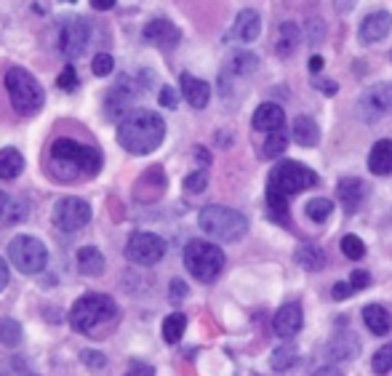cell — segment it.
Wrapping results in <instances>:
<instances>
[{
    "mask_svg": "<svg viewBox=\"0 0 392 376\" xmlns=\"http://www.w3.org/2000/svg\"><path fill=\"white\" fill-rule=\"evenodd\" d=\"M89 43H91V24L86 19L70 16V19H64L59 24V51L67 59L83 56V51L89 49Z\"/></svg>",
    "mask_w": 392,
    "mask_h": 376,
    "instance_id": "11",
    "label": "cell"
},
{
    "mask_svg": "<svg viewBox=\"0 0 392 376\" xmlns=\"http://www.w3.org/2000/svg\"><path fill=\"white\" fill-rule=\"evenodd\" d=\"M166 139V121L152 110H129L118 123V144L131 155H150Z\"/></svg>",
    "mask_w": 392,
    "mask_h": 376,
    "instance_id": "2",
    "label": "cell"
},
{
    "mask_svg": "<svg viewBox=\"0 0 392 376\" xmlns=\"http://www.w3.org/2000/svg\"><path fill=\"white\" fill-rule=\"evenodd\" d=\"M315 184H318V173L312 171V168H307V166H302V163L296 161H281L270 171L267 187H275V190H281L286 195H296L315 187Z\"/></svg>",
    "mask_w": 392,
    "mask_h": 376,
    "instance_id": "8",
    "label": "cell"
},
{
    "mask_svg": "<svg viewBox=\"0 0 392 376\" xmlns=\"http://www.w3.org/2000/svg\"><path fill=\"white\" fill-rule=\"evenodd\" d=\"M304 211H307V216H310L312 222H326L333 211V200H328V198H312Z\"/></svg>",
    "mask_w": 392,
    "mask_h": 376,
    "instance_id": "36",
    "label": "cell"
},
{
    "mask_svg": "<svg viewBox=\"0 0 392 376\" xmlns=\"http://www.w3.org/2000/svg\"><path fill=\"white\" fill-rule=\"evenodd\" d=\"M342 254L347 256V259H352V262H358V259L366 256V245H363V240L358 238V235H344L342 238Z\"/></svg>",
    "mask_w": 392,
    "mask_h": 376,
    "instance_id": "37",
    "label": "cell"
},
{
    "mask_svg": "<svg viewBox=\"0 0 392 376\" xmlns=\"http://www.w3.org/2000/svg\"><path fill=\"white\" fill-rule=\"evenodd\" d=\"M296 360H299V355H296V347L293 345H283L278 347L275 352H272V371H278V374H283V371H288V368L296 366Z\"/></svg>",
    "mask_w": 392,
    "mask_h": 376,
    "instance_id": "31",
    "label": "cell"
},
{
    "mask_svg": "<svg viewBox=\"0 0 392 376\" xmlns=\"http://www.w3.org/2000/svg\"><path fill=\"white\" fill-rule=\"evenodd\" d=\"M392 112V83H373L371 88H366L358 99V115L366 123L382 121L384 115Z\"/></svg>",
    "mask_w": 392,
    "mask_h": 376,
    "instance_id": "10",
    "label": "cell"
},
{
    "mask_svg": "<svg viewBox=\"0 0 392 376\" xmlns=\"http://www.w3.org/2000/svg\"><path fill=\"white\" fill-rule=\"evenodd\" d=\"M81 360H83V363H86L89 368H101V366H107V357L101 355V352H91V350L81 352Z\"/></svg>",
    "mask_w": 392,
    "mask_h": 376,
    "instance_id": "44",
    "label": "cell"
},
{
    "mask_svg": "<svg viewBox=\"0 0 392 376\" xmlns=\"http://www.w3.org/2000/svg\"><path fill=\"white\" fill-rule=\"evenodd\" d=\"M293 262L307 270V273H318L326 267V251H323L318 243H299L296 245V251H293Z\"/></svg>",
    "mask_w": 392,
    "mask_h": 376,
    "instance_id": "23",
    "label": "cell"
},
{
    "mask_svg": "<svg viewBox=\"0 0 392 376\" xmlns=\"http://www.w3.org/2000/svg\"><path fill=\"white\" fill-rule=\"evenodd\" d=\"M251 123H253V128H256V131H264V133L278 131V128H283V126H286V112H283L281 104L264 102V104H259V107H256Z\"/></svg>",
    "mask_w": 392,
    "mask_h": 376,
    "instance_id": "18",
    "label": "cell"
},
{
    "mask_svg": "<svg viewBox=\"0 0 392 376\" xmlns=\"http://www.w3.org/2000/svg\"><path fill=\"white\" fill-rule=\"evenodd\" d=\"M78 273L86 275V278H96V275L104 273V254H101L96 245H86L78 251Z\"/></svg>",
    "mask_w": 392,
    "mask_h": 376,
    "instance_id": "26",
    "label": "cell"
},
{
    "mask_svg": "<svg viewBox=\"0 0 392 376\" xmlns=\"http://www.w3.org/2000/svg\"><path fill=\"white\" fill-rule=\"evenodd\" d=\"M187 296V285L181 283V280H174L171 283V299L174 302H179V299H184Z\"/></svg>",
    "mask_w": 392,
    "mask_h": 376,
    "instance_id": "48",
    "label": "cell"
},
{
    "mask_svg": "<svg viewBox=\"0 0 392 376\" xmlns=\"http://www.w3.org/2000/svg\"><path fill=\"white\" fill-rule=\"evenodd\" d=\"M67 3H75V0H67Z\"/></svg>",
    "mask_w": 392,
    "mask_h": 376,
    "instance_id": "55",
    "label": "cell"
},
{
    "mask_svg": "<svg viewBox=\"0 0 392 376\" xmlns=\"http://www.w3.org/2000/svg\"><path fill=\"white\" fill-rule=\"evenodd\" d=\"M9 259L19 273L38 275L49 265V251H46V245H43L38 238H32V235H16L9 243Z\"/></svg>",
    "mask_w": 392,
    "mask_h": 376,
    "instance_id": "7",
    "label": "cell"
},
{
    "mask_svg": "<svg viewBox=\"0 0 392 376\" xmlns=\"http://www.w3.org/2000/svg\"><path fill=\"white\" fill-rule=\"evenodd\" d=\"M21 342V325L14 317H3L0 320V345L16 347Z\"/></svg>",
    "mask_w": 392,
    "mask_h": 376,
    "instance_id": "35",
    "label": "cell"
},
{
    "mask_svg": "<svg viewBox=\"0 0 392 376\" xmlns=\"http://www.w3.org/2000/svg\"><path fill=\"white\" fill-rule=\"evenodd\" d=\"M312 374H318V376H321V374L339 376V374H342V371H339V368H336V366H323V368H318V371H312Z\"/></svg>",
    "mask_w": 392,
    "mask_h": 376,
    "instance_id": "52",
    "label": "cell"
},
{
    "mask_svg": "<svg viewBox=\"0 0 392 376\" xmlns=\"http://www.w3.org/2000/svg\"><path fill=\"white\" fill-rule=\"evenodd\" d=\"M91 6L96 11H110L115 9V0H91Z\"/></svg>",
    "mask_w": 392,
    "mask_h": 376,
    "instance_id": "50",
    "label": "cell"
},
{
    "mask_svg": "<svg viewBox=\"0 0 392 376\" xmlns=\"http://www.w3.org/2000/svg\"><path fill=\"white\" fill-rule=\"evenodd\" d=\"M104 166L99 150L72 139H54L49 150V171L56 182H78L81 176H96Z\"/></svg>",
    "mask_w": 392,
    "mask_h": 376,
    "instance_id": "1",
    "label": "cell"
},
{
    "mask_svg": "<svg viewBox=\"0 0 392 376\" xmlns=\"http://www.w3.org/2000/svg\"><path fill=\"white\" fill-rule=\"evenodd\" d=\"M363 323L371 328V334L384 336L392 328V317L382 305H366L363 307Z\"/></svg>",
    "mask_w": 392,
    "mask_h": 376,
    "instance_id": "27",
    "label": "cell"
},
{
    "mask_svg": "<svg viewBox=\"0 0 392 376\" xmlns=\"http://www.w3.org/2000/svg\"><path fill=\"white\" fill-rule=\"evenodd\" d=\"M368 171L376 173V176H387L392 173V142L390 139H382L371 147V155H368Z\"/></svg>",
    "mask_w": 392,
    "mask_h": 376,
    "instance_id": "24",
    "label": "cell"
},
{
    "mask_svg": "<svg viewBox=\"0 0 392 376\" xmlns=\"http://www.w3.org/2000/svg\"><path fill=\"white\" fill-rule=\"evenodd\" d=\"M6 91H9L11 104L19 115H35L46 102L43 86L21 67H11L6 72Z\"/></svg>",
    "mask_w": 392,
    "mask_h": 376,
    "instance_id": "5",
    "label": "cell"
},
{
    "mask_svg": "<svg viewBox=\"0 0 392 376\" xmlns=\"http://www.w3.org/2000/svg\"><path fill=\"white\" fill-rule=\"evenodd\" d=\"M6 203H9V195L0 193V214H3V208H6Z\"/></svg>",
    "mask_w": 392,
    "mask_h": 376,
    "instance_id": "54",
    "label": "cell"
},
{
    "mask_svg": "<svg viewBox=\"0 0 392 376\" xmlns=\"http://www.w3.org/2000/svg\"><path fill=\"white\" fill-rule=\"evenodd\" d=\"M144 41L152 43V46H158V49H163V51H171L174 46L179 43V30L174 27L171 21H166V19H152L147 27H144Z\"/></svg>",
    "mask_w": 392,
    "mask_h": 376,
    "instance_id": "16",
    "label": "cell"
},
{
    "mask_svg": "<svg viewBox=\"0 0 392 376\" xmlns=\"http://www.w3.org/2000/svg\"><path fill=\"white\" fill-rule=\"evenodd\" d=\"M181 96L187 99V104L190 107H195V110H203L206 104L211 102V86L206 81H201V78H192L190 72H181Z\"/></svg>",
    "mask_w": 392,
    "mask_h": 376,
    "instance_id": "17",
    "label": "cell"
},
{
    "mask_svg": "<svg viewBox=\"0 0 392 376\" xmlns=\"http://www.w3.org/2000/svg\"><path fill=\"white\" fill-rule=\"evenodd\" d=\"M129 374H147V376H152V374H155V368H152V366H141V363H131Z\"/></svg>",
    "mask_w": 392,
    "mask_h": 376,
    "instance_id": "49",
    "label": "cell"
},
{
    "mask_svg": "<svg viewBox=\"0 0 392 376\" xmlns=\"http://www.w3.org/2000/svg\"><path fill=\"white\" fill-rule=\"evenodd\" d=\"M302 307L291 302V305H283L275 317H272V328H275V334L281 336V339H293V336L302 331Z\"/></svg>",
    "mask_w": 392,
    "mask_h": 376,
    "instance_id": "15",
    "label": "cell"
},
{
    "mask_svg": "<svg viewBox=\"0 0 392 376\" xmlns=\"http://www.w3.org/2000/svg\"><path fill=\"white\" fill-rule=\"evenodd\" d=\"M350 283L355 285L358 291H361V288H366V285L371 283V275L363 273V270H355V273H352V278H350Z\"/></svg>",
    "mask_w": 392,
    "mask_h": 376,
    "instance_id": "47",
    "label": "cell"
},
{
    "mask_svg": "<svg viewBox=\"0 0 392 376\" xmlns=\"http://www.w3.org/2000/svg\"><path fill=\"white\" fill-rule=\"evenodd\" d=\"M91 222V205L81 198H61L54 205V224L61 233H78Z\"/></svg>",
    "mask_w": 392,
    "mask_h": 376,
    "instance_id": "12",
    "label": "cell"
},
{
    "mask_svg": "<svg viewBox=\"0 0 392 376\" xmlns=\"http://www.w3.org/2000/svg\"><path fill=\"white\" fill-rule=\"evenodd\" d=\"M291 136L299 147H315L321 142V128H318V123L312 121L310 115H302V118L293 121Z\"/></svg>",
    "mask_w": 392,
    "mask_h": 376,
    "instance_id": "25",
    "label": "cell"
},
{
    "mask_svg": "<svg viewBox=\"0 0 392 376\" xmlns=\"http://www.w3.org/2000/svg\"><path fill=\"white\" fill-rule=\"evenodd\" d=\"M112 67H115V61H112L110 54H104V51H99L94 56V61H91V70H94L96 78H107L112 72Z\"/></svg>",
    "mask_w": 392,
    "mask_h": 376,
    "instance_id": "40",
    "label": "cell"
},
{
    "mask_svg": "<svg viewBox=\"0 0 392 376\" xmlns=\"http://www.w3.org/2000/svg\"><path fill=\"white\" fill-rule=\"evenodd\" d=\"M56 86H59V88H64V91H72V88L78 86V72H75V67H72V64H67V67L61 70V75L56 78Z\"/></svg>",
    "mask_w": 392,
    "mask_h": 376,
    "instance_id": "42",
    "label": "cell"
},
{
    "mask_svg": "<svg viewBox=\"0 0 392 376\" xmlns=\"http://www.w3.org/2000/svg\"><path fill=\"white\" fill-rule=\"evenodd\" d=\"M355 291H358V288H355V285L352 283H336L333 285V291H331V296L333 299H336V302H344V299H350L352 294H355Z\"/></svg>",
    "mask_w": 392,
    "mask_h": 376,
    "instance_id": "45",
    "label": "cell"
},
{
    "mask_svg": "<svg viewBox=\"0 0 392 376\" xmlns=\"http://www.w3.org/2000/svg\"><path fill=\"white\" fill-rule=\"evenodd\" d=\"M6 285H9V265L0 259V291H3Z\"/></svg>",
    "mask_w": 392,
    "mask_h": 376,
    "instance_id": "51",
    "label": "cell"
},
{
    "mask_svg": "<svg viewBox=\"0 0 392 376\" xmlns=\"http://www.w3.org/2000/svg\"><path fill=\"white\" fill-rule=\"evenodd\" d=\"M312 86H315V88H321V91L326 93V96H333V93L339 91V83L323 81V78H315V81H312Z\"/></svg>",
    "mask_w": 392,
    "mask_h": 376,
    "instance_id": "46",
    "label": "cell"
},
{
    "mask_svg": "<svg viewBox=\"0 0 392 376\" xmlns=\"http://www.w3.org/2000/svg\"><path fill=\"white\" fill-rule=\"evenodd\" d=\"M198 224L208 238L219 243H235L248 233V222L241 211L227 208V205H206L198 214Z\"/></svg>",
    "mask_w": 392,
    "mask_h": 376,
    "instance_id": "3",
    "label": "cell"
},
{
    "mask_svg": "<svg viewBox=\"0 0 392 376\" xmlns=\"http://www.w3.org/2000/svg\"><path fill=\"white\" fill-rule=\"evenodd\" d=\"M392 30V16L390 11H373L366 19L361 21V30H358V41L363 46H371V43L384 41Z\"/></svg>",
    "mask_w": 392,
    "mask_h": 376,
    "instance_id": "14",
    "label": "cell"
},
{
    "mask_svg": "<svg viewBox=\"0 0 392 376\" xmlns=\"http://www.w3.org/2000/svg\"><path fill=\"white\" fill-rule=\"evenodd\" d=\"M184 267L195 280L211 283L224 270V251L206 240H190L184 248Z\"/></svg>",
    "mask_w": 392,
    "mask_h": 376,
    "instance_id": "6",
    "label": "cell"
},
{
    "mask_svg": "<svg viewBox=\"0 0 392 376\" xmlns=\"http://www.w3.org/2000/svg\"><path fill=\"white\" fill-rule=\"evenodd\" d=\"M158 102L166 107V110H176V104H179V96L174 91L171 86H163L161 88V96H158Z\"/></svg>",
    "mask_w": 392,
    "mask_h": 376,
    "instance_id": "43",
    "label": "cell"
},
{
    "mask_svg": "<svg viewBox=\"0 0 392 376\" xmlns=\"http://www.w3.org/2000/svg\"><path fill=\"white\" fill-rule=\"evenodd\" d=\"M310 70L312 72H321L323 70V56H312V59H310Z\"/></svg>",
    "mask_w": 392,
    "mask_h": 376,
    "instance_id": "53",
    "label": "cell"
},
{
    "mask_svg": "<svg viewBox=\"0 0 392 376\" xmlns=\"http://www.w3.org/2000/svg\"><path fill=\"white\" fill-rule=\"evenodd\" d=\"M336 198L342 200L344 214H355V211L361 208L363 198H366V187H363V182L358 176H347V179H342L339 187H336Z\"/></svg>",
    "mask_w": 392,
    "mask_h": 376,
    "instance_id": "20",
    "label": "cell"
},
{
    "mask_svg": "<svg viewBox=\"0 0 392 376\" xmlns=\"http://www.w3.org/2000/svg\"><path fill=\"white\" fill-rule=\"evenodd\" d=\"M126 256H129L134 265H141V267H152L158 265L163 256H166V240L161 235L155 233H134L126 243Z\"/></svg>",
    "mask_w": 392,
    "mask_h": 376,
    "instance_id": "9",
    "label": "cell"
},
{
    "mask_svg": "<svg viewBox=\"0 0 392 376\" xmlns=\"http://www.w3.org/2000/svg\"><path fill=\"white\" fill-rule=\"evenodd\" d=\"M184 328H187V317L181 315V313H174V315H169L163 320V339L169 345H176L184 336Z\"/></svg>",
    "mask_w": 392,
    "mask_h": 376,
    "instance_id": "32",
    "label": "cell"
},
{
    "mask_svg": "<svg viewBox=\"0 0 392 376\" xmlns=\"http://www.w3.org/2000/svg\"><path fill=\"white\" fill-rule=\"evenodd\" d=\"M323 38H326V24L321 19L304 21V41L310 43V46H318Z\"/></svg>",
    "mask_w": 392,
    "mask_h": 376,
    "instance_id": "39",
    "label": "cell"
},
{
    "mask_svg": "<svg viewBox=\"0 0 392 376\" xmlns=\"http://www.w3.org/2000/svg\"><path fill=\"white\" fill-rule=\"evenodd\" d=\"M208 187V173L206 171H192L187 179H184V190L187 193H203Z\"/></svg>",
    "mask_w": 392,
    "mask_h": 376,
    "instance_id": "41",
    "label": "cell"
},
{
    "mask_svg": "<svg viewBox=\"0 0 392 376\" xmlns=\"http://www.w3.org/2000/svg\"><path fill=\"white\" fill-rule=\"evenodd\" d=\"M358 352H361V339L352 334V331H339V334H333L331 339L326 342V350H323L326 360H331V363L352 360V357H358Z\"/></svg>",
    "mask_w": 392,
    "mask_h": 376,
    "instance_id": "13",
    "label": "cell"
},
{
    "mask_svg": "<svg viewBox=\"0 0 392 376\" xmlns=\"http://www.w3.org/2000/svg\"><path fill=\"white\" fill-rule=\"evenodd\" d=\"M261 32V16L253 9H246L235 16V24H232V38L241 43H251L259 38Z\"/></svg>",
    "mask_w": 392,
    "mask_h": 376,
    "instance_id": "21",
    "label": "cell"
},
{
    "mask_svg": "<svg viewBox=\"0 0 392 376\" xmlns=\"http://www.w3.org/2000/svg\"><path fill=\"white\" fill-rule=\"evenodd\" d=\"M134 96H136V88H131L129 81H121L118 86H112L107 91V118L112 121L118 115H126Z\"/></svg>",
    "mask_w": 392,
    "mask_h": 376,
    "instance_id": "22",
    "label": "cell"
},
{
    "mask_svg": "<svg viewBox=\"0 0 392 376\" xmlns=\"http://www.w3.org/2000/svg\"><path fill=\"white\" fill-rule=\"evenodd\" d=\"M118 317V305L107 294H86L70 310V325L78 334H94V328Z\"/></svg>",
    "mask_w": 392,
    "mask_h": 376,
    "instance_id": "4",
    "label": "cell"
},
{
    "mask_svg": "<svg viewBox=\"0 0 392 376\" xmlns=\"http://www.w3.org/2000/svg\"><path fill=\"white\" fill-rule=\"evenodd\" d=\"M21 171H24V158H21L19 150H14V147L0 150V179L3 182H14Z\"/></svg>",
    "mask_w": 392,
    "mask_h": 376,
    "instance_id": "29",
    "label": "cell"
},
{
    "mask_svg": "<svg viewBox=\"0 0 392 376\" xmlns=\"http://www.w3.org/2000/svg\"><path fill=\"white\" fill-rule=\"evenodd\" d=\"M27 203L24 200H14V198H9V203H6V208H3V214H0V224H6V227H14V224H21L24 219H27Z\"/></svg>",
    "mask_w": 392,
    "mask_h": 376,
    "instance_id": "33",
    "label": "cell"
},
{
    "mask_svg": "<svg viewBox=\"0 0 392 376\" xmlns=\"http://www.w3.org/2000/svg\"><path fill=\"white\" fill-rule=\"evenodd\" d=\"M371 368L376 374H390L392 371V345H384L382 350H376V355L371 360Z\"/></svg>",
    "mask_w": 392,
    "mask_h": 376,
    "instance_id": "38",
    "label": "cell"
},
{
    "mask_svg": "<svg viewBox=\"0 0 392 376\" xmlns=\"http://www.w3.org/2000/svg\"><path fill=\"white\" fill-rule=\"evenodd\" d=\"M259 70V56L251 51H235L227 59L224 70H221V78H251L253 72Z\"/></svg>",
    "mask_w": 392,
    "mask_h": 376,
    "instance_id": "19",
    "label": "cell"
},
{
    "mask_svg": "<svg viewBox=\"0 0 392 376\" xmlns=\"http://www.w3.org/2000/svg\"><path fill=\"white\" fill-rule=\"evenodd\" d=\"M288 147V133L286 128H278V131H270V136L264 139V155L267 158H281Z\"/></svg>",
    "mask_w": 392,
    "mask_h": 376,
    "instance_id": "34",
    "label": "cell"
},
{
    "mask_svg": "<svg viewBox=\"0 0 392 376\" xmlns=\"http://www.w3.org/2000/svg\"><path fill=\"white\" fill-rule=\"evenodd\" d=\"M267 211L275 224H288V195L267 187Z\"/></svg>",
    "mask_w": 392,
    "mask_h": 376,
    "instance_id": "30",
    "label": "cell"
},
{
    "mask_svg": "<svg viewBox=\"0 0 392 376\" xmlns=\"http://www.w3.org/2000/svg\"><path fill=\"white\" fill-rule=\"evenodd\" d=\"M302 41V30L293 24V21H286L278 27V43H275V51L278 56H291L296 51V46Z\"/></svg>",
    "mask_w": 392,
    "mask_h": 376,
    "instance_id": "28",
    "label": "cell"
}]
</instances>
